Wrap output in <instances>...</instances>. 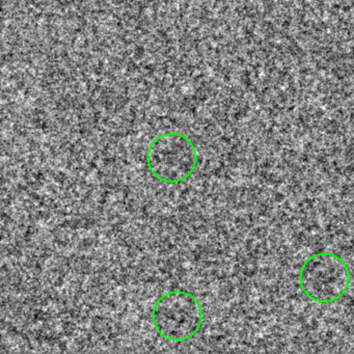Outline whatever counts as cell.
<instances>
[{"mask_svg": "<svg viewBox=\"0 0 354 354\" xmlns=\"http://www.w3.org/2000/svg\"><path fill=\"white\" fill-rule=\"evenodd\" d=\"M351 283V271L347 263L330 252H318L308 256L298 271V285L310 301L331 304L347 293Z\"/></svg>", "mask_w": 354, "mask_h": 354, "instance_id": "cell-1", "label": "cell"}, {"mask_svg": "<svg viewBox=\"0 0 354 354\" xmlns=\"http://www.w3.org/2000/svg\"><path fill=\"white\" fill-rule=\"evenodd\" d=\"M153 327L163 339L186 342L198 335L204 323V310L194 294L171 290L157 298L151 312Z\"/></svg>", "mask_w": 354, "mask_h": 354, "instance_id": "cell-2", "label": "cell"}, {"mask_svg": "<svg viewBox=\"0 0 354 354\" xmlns=\"http://www.w3.org/2000/svg\"><path fill=\"white\" fill-rule=\"evenodd\" d=\"M198 162V151L194 142L178 132L159 134L146 153L149 173L157 181L169 185L189 179L196 171Z\"/></svg>", "mask_w": 354, "mask_h": 354, "instance_id": "cell-3", "label": "cell"}]
</instances>
